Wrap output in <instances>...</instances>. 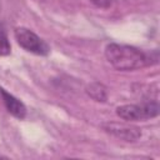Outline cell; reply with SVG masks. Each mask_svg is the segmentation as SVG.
I'll return each mask as SVG.
<instances>
[{
  "label": "cell",
  "mask_w": 160,
  "mask_h": 160,
  "mask_svg": "<svg viewBox=\"0 0 160 160\" xmlns=\"http://www.w3.org/2000/svg\"><path fill=\"white\" fill-rule=\"evenodd\" d=\"M8 54H10V42L8 40V35L4 25L0 24V55L4 56Z\"/></svg>",
  "instance_id": "7"
},
{
  "label": "cell",
  "mask_w": 160,
  "mask_h": 160,
  "mask_svg": "<svg viewBox=\"0 0 160 160\" xmlns=\"http://www.w3.org/2000/svg\"><path fill=\"white\" fill-rule=\"evenodd\" d=\"M88 95L95 101H105L106 100V88L100 82H92L86 88Z\"/></svg>",
  "instance_id": "6"
},
{
  "label": "cell",
  "mask_w": 160,
  "mask_h": 160,
  "mask_svg": "<svg viewBox=\"0 0 160 160\" xmlns=\"http://www.w3.org/2000/svg\"><path fill=\"white\" fill-rule=\"evenodd\" d=\"M0 95L2 98V102H4L5 108H6V110L12 116H15L18 119H24L26 116V108L19 99H16L14 95L8 92L2 88H0Z\"/></svg>",
  "instance_id": "5"
},
{
  "label": "cell",
  "mask_w": 160,
  "mask_h": 160,
  "mask_svg": "<svg viewBox=\"0 0 160 160\" xmlns=\"http://www.w3.org/2000/svg\"><path fill=\"white\" fill-rule=\"evenodd\" d=\"M102 128L106 132L122 139L125 141H135L141 136V131L139 128L130 125V124H124V122H106L102 124Z\"/></svg>",
  "instance_id": "4"
},
{
  "label": "cell",
  "mask_w": 160,
  "mask_h": 160,
  "mask_svg": "<svg viewBox=\"0 0 160 160\" xmlns=\"http://www.w3.org/2000/svg\"><path fill=\"white\" fill-rule=\"evenodd\" d=\"M95 6L98 8H102V9H108L111 6L112 0H90Z\"/></svg>",
  "instance_id": "8"
},
{
  "label": "cell",
  "mask_w": 160,
  "mask_h": 160,
  "mask_svg": "<svg viewBox=\"0 0 160 160\" xmlns=\"http://www.w3.org/2000/svg\"><path fill=\"white\" fill-rule=\"evenodd\" d=\"M105 58L116 70L130 71L146 66L149 58L141 50L121 44H109L105 48Z\"/></svg>",
  "instance_id": "1"
},
{
  "label": "cell",
  "mask_w": 160,
  "mask_h": 160,
  "mask_svg": "<svg viewBox=\"0 0 160 160\" xmlns=\"http://www.w3.org/2000/svg\"><path fill=\"white\" fill-rule=\"evenodd\" d=\"M14 36L18 44L26 51H30L38 55H46L50 50L48 44L42 39H40L34 31L26 28H16L14 31Z\"/></svg>",
  "instance_id": "3"
},
{
  "label": "cell",
  "mask_w": 160,
  "mask_h": 160,
  "mask_svg": "<svg viewBox=\"0 0 160 160\" xmlns=\"http://www.w3.org/2000/svg\"><path fill=\"white\" fill-rule=\"evenodd\" d=\"M159 104L158 101H146L142 104L121 105L116 109V115L126 121H138L158 116Z\"/></svg>",
  "instance_id": "2"
}]
</instances>
